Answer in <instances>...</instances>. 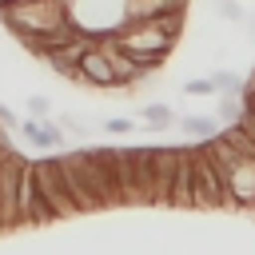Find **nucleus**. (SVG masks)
<instances>
[{
    "instance_id": "7",
    "label": "nucleus",
    "mask_w": 255,
    "mask_h": 255,
    "mask_svg": "<svg viewBox=\"0 0 255 255\" xmlns=\"http://www.w3.org/2000/svg\"><path fill=\"white\" fill-rule=\"evenodd\" d=\"M24 167L28 159L20 151H8L0 159V231L8 227H20V179H24Z\"/></svg>"
},
{
    "instance_id": "14",
    "label": "nucleus",
    "mask_w": 255,
    "mask_h": 255,
    "mask_svg": "<svg viewBox=\"0 0 255 255\" xmlns=\"http://www.w3.org/2000/svg\"><path fill=\"white\" fill-rule=\"evenodd\" d=\"M139 120H143V124H147L151 131H163V128H175V124H179L175 108H167V104H143Z\"/></svg>"
},
{
    "instance_id": "9",
    "label": "nucleus",
    "mask_w": 255,
    "mask_h": 255,
    "mask_svg": "<svg viewBox=\"0 0 255 255\" xmlns=\"http://www.w3.org/2000/svg\"><path fill=\"white\" fill-rule=\"evenodd\" d=\"M116 171H120L124 207H147V191H143V175H139V155H135V147H116Z\"/></svg>"
},
{
    "instance_id": "19",
    "label": "nucleus",
    "mask_w": 255,
    "mask_h": 255,
    "mask_svg": "<svg viewBox=\"0 0 255 255\" xmlns=\"http://www.w3.org/2000/svg\"><path fill=\"white\" fill-rule=\"evenodd\" d=\"M215 12H219L223 20H235V24H239V20H247V8H243L239 0H215Z\"/></svg>"
},
{
    "instance_id": "8",
    "label": "nucleus",
    "mask_w": 255,
    "mask_h": 255,
    "mask_svg": "<svg viewBox=\"0 0 255 255\" xmlns=\"http://www.w3.org/2000/svg\"><path fill=\"white\" fill-rule=\"evenodd\" d=\"M76 84L100 88V92H120V72H116V64H112L104 40H92V36H88V44H84V52H80V80H76Z\"/></svg>"
},
{
    "instance_id": "11",
    "label": "nucleus",
    "mask_w": 255,
    "mask_h": 255,
    "mask_svg": "<svg viewBox=\"0 0 255 255\" xmlns=\"http://www.w3.org/2000/svg\"><path fill=\"white\" fill-rule=\"evenodd\" d=\"M227 187H231L235 211H255V155H243L227 171Z\"/></svg>"
},
{
    "instance_id": "21",
    "label": "nucleus",
    "mask_w": 255,
    "mask_h": 255,
    "mask_svg": "<svg viewBox=\"0 0 255 255\" xmlns=\"http://www.w3.org/2000/svg\"><path fill=\"white\" fill-rule=\"evenodd\" d=\"M60 124H64V131H72V135H80V139L88 135V124H84L80 116H72V112H64V116H60Z\"/></svg>"
},
{
    "instance_id": "13",
    "label": "nucleus",
    "mask_w": 255,
    "mask_h": 255,
    "mask_svg": "<svg viewBox=\"0 0 255 255\" xmlns=\"http://www.w3.org/2000/svg\"><path fill=\"white\" fill-rule=\"evenodd\" d=\"M179 128H183V135H187V139H195V143H199V139H211L215 131H223V120H219L215 112H211V116H203V112H199V116H191V112H187V116H179Z\"/></svg>"
},
{
    "instance_id": "20",
    "label": "nucleus",
    "mask_w": 255,
    "mask_h": 255,
    "mask_svg": "<svg viewBox=\"0 0 255 255\" xmlns=\"http://www.w3.org/2000/svg\"><path fill=\"white\" fill-rule=\"evenodd\" d=\"M28 116H52V100L48 96H28Z\"/></svg>"
},
{
    "instance_id": "5",
    "label": "nucleus",
    "mask_w": 255,
    "mask_h": 255,
    "mask_svg": "<svg viewBox=\"0 0 255 255\" xmlns=\"http://www.w3.org/2000/svg\"><path fill=\"white\" fill-rule=\"evenodd\" d=\"M68 16L80 24L84 36L104 40V36H116L128 24V0H72Z\"/></svg>"
},
{
    "instance_id": "6",
    "label": "nucleus",
    "mask_w": 255,
    "mask_h": 255,
    "mask_svg": "<svg viewBox=\"0 0 255 255\" xmlns=\"http://www.w3.org/2000/svg\"><path fill=\"white\" fill-rule=\"evenodd\" d=\"M32 175H36V187L52 199V207L60 211V219H72L80 215L76 199H72V187H68V175H64V159H32Z\"/></svg>"
},
{
    "instance_id": "24",
    "label": "nucleus",
    "mask_w": 255,
    "mask_h": 255,
    "mask_svg": "<svg viewBox=\"0 0 255 255\" xmlns=\"http://www.w3.org/2000/svg\"><path fill=\"white\" fill-rule=\"evenodd\" d=\"M60 4H72V0H60Z\"/></svg>"
},
{
    "instance_id": "10",
    "label": "nucleus",
    "mask_w": 255,
    "mask_h": 255,
    "mask_svg": "<svg viewBox=\"0 0 255 255\" xmlns=\"http://www.w3.org/2000/svg\"><path fill=\"white\" fill-rule=\"evenodd\" d=\"M167 207L175 211H195V155H191V143L179 151V167H175V179H171V199Z\"/></svg>"
},
{
    "instance_id": "1",
    "label": "nucleus",
    "mask_w": 255,
    "mask_h": 255,
    "mask_svg": "<svg viewBox=\"0 0 255 255\" xmlns=\"http://www.w3.org/2000/svg\"><path fill=\"white\" fill-rule=\"evenodd\" d=\"M68 4L60 0H8L4 4V32H12L20 44L28 40H40L48 32H56L60 24H68Z\"/></svg>"
},
{
    "instance_id": "23",
    "label": "nucleus",
    "mask_w": 255,
    "mask_h": 255,
    "mask_svg": "<svg viewBox=\"0 0 255 255\" xmlns=\"http://www.w3.org/2000/svg\"><path fill=\"white\" fill-rule=\"evenodd\" d=\"M247 24H251V32H255V16H247Z\"/></svg>"
},
{
    "instance_id": "18",
    "label": "nucleus",
    "mask_w": 255,
    "mask_h": 255,
    "mask_svg": "<svg viewBox=\"0 0 255 255\" xmlns=\"http://www.w3.org/2000/svg\"><path fill=\"white\" fill-rule=\"evenodd\" d=\"M104 131H108V135H131V131H135V120H131V116H108V120H104Z\"/></svg>"
},
{
    "instance_id": "25",
    "label": "nucleus",
    "mask_w": 255,
    "mask_h": 255,
    "mask_svg": "<svg viewBox=\"0 0 255 255\" xmlns=\"http://www.w3.org/2000/svg\"><path fill=\"white\" fill-rule=\"evenodd\" d=\"M0 4H8V0H0Z\"/></svg>"
},
{
    "instance_id": "16",
    "label": "nucleus",
    "mask_w": 255,
    "mask_h": 255,
    "mask_svg": "<svg viewBox=\"0 0 255 255\" xmlns=\"http://www.w3.org/2000/svg\"><path fill=\"white\" fill-rule=\"evenodd\" d=\"M211 80H215L219 92H243L247 88V80L239 72H231V68H211Z\"/></svg>"
},
{
    "instance_id": "4",
    "label": "nucleus",
    "mask_w": 255,
    "mask_h": 255,
    "mask_svg": "<svg viewBox=\"0 0 255 255\" xmlns=\"http://www.w3.org/2000/svg\"><path fill=\"white\" fill-rule=\"evenodd\" d=\"M191 155H195V211H235L223 167L195 139H191Z\"/></svg>"
},
{
    "instance_id": "22",
    "label": "nucleus",
    "mask_w": 255,
    "mask_h": 255,
    "mask_svg": "<svg viewBox=\"0 0 255 255\" xmlns=\"http://www.w3.org/2000/svg\"><path fill=\"white\" fill-rule=\"evenodd\" d=\"M0 124H4V128H20V116H16L8 104H0Z\"/></svg>"
},
{
    "instance_id": "17",
    "label": "nucleus",
    "mask_w": 255,
    "mask_h": 255,
    "mask_svg": "<svg viewBox=\"0 0 255 255\" xmlns=\"http://www.w3.org/2000/svg\"><path fill=\"white\" fill-rule=\"evenodd\" d=\"M183 92H187V96H215L219 88H215V80H211V72H207V76H195V80H183Z\"/></svg>"
},
{
    "instance_id": "2",
    "label": "nucleus",
    "mask_w": 255,
    "mask_h": 255,
    "mask_svg": "<svg viewBox=\"0 0 255 255\" xmlns=\"http://www.w3.org/2000/svg\"><path fill=\"white\" fill-rule=\"evenodd\" d=\"M183 16L187 12H167V16H147V20H128L116 40L131 52H155V56H171V48L183 36Z\"/></svg>"
},
{
    "instance_id": "12",
    "label": "nucleus",
    "mask_w": 255,
    "mask_h": 255,
    "mask_svg": "<svg viewBox=\"0 0 255 255\" xmlns=\"http://www.w3.org/2000/svg\"><path fill=\"white\" fill-rule=\"evenodd\" d=\"M84 44H88V36H84V40H76V44H68V48L48 52L44 60H48L52 76H60V80H80V52H84Z\"/></svg>"
},
{
    "instance_id": "3",
    "label": "nucleus",
    "mask_w": 255,
    "mask_h": 255,
    "mask_svg": "<svg viewBox=\"0 0 255 255\" xmlns=\"http://www.w3.org/2000/svg\"><path fill=\"white\" fill-rule=\"evenodd\" d=\"M179 151L175 143H135L139 155V175H143V191H147V207H167L171 199V179L179 167Z\"/></svg>"
},
{
    "instance_id": "15",
    "label": "nucleus",
    "mask_w": 255,
    "mask_h": 255,
    "mask_svg": "<svg viewBox=\"0 0 255 255\" xmlns=\"http://www.w3.org/2000/svg\"><path fill=\"white\" fill-rule=\"evenodd\" d=\"M215 116L223 124H239L243 120V96L239 92H215Z\"/></svg>"
}]
</instances>
